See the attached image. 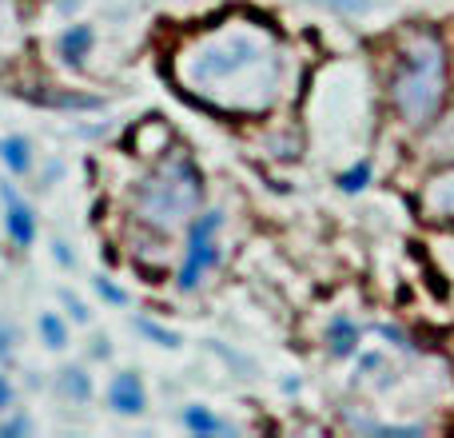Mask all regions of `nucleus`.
<instances>
[{"instance_id": "obj_1", "label": "nucleus", "mask_w": 454, "mask_h": 438, "mask_svg": "<svg viewBox=\"0 0 454 438\" xmlns=\"http://www.w3.org/2000/svg\"><path fill=\"white\" fill-rule=\"evenodd\" d=\"M184 92L220 112H263L279 96L283 48L267 24L223 20L204 28L176 56Z\"/></svg>"}, {"instance_id": "obj_2", "label": "nucleus", "mask_w": 454, "mask_h": 438, "mask_svg": "<svg viewBox=\"0 0 454 438\" xmlns=\"http://www.w3.org/2000/svg\"><path fill=\"white\" fill-rule=\"evenodd\" d=\"M447 100V48L434 32H411L391 76V104L403 124L427 128Z\"/></svg>"}, {"instance_id": "obj_3", "label": "nucleus", "mask_w": 454, "mask_h": 438, "mask_svg": "<svg viewBox=\"0 0 454 438\" xmlns=\"http://www.w3.org/2000/svg\"><path fill=\"white\" fill-rule=\"evenodd\" d=\"M204 199V176L192 164V156L176 152V156L160 160L152 176H144L136 188V215L152 223L156 231H176L196 219V207Z\"/></svg>"}, {"instance_id": "obj_4", "label": "nucleus", "mask_w": 454, "mask_h": 438, "mask_svg": "<svg viewBox=\"0 0 454 438\" xmlns=\"http://www.w3.org/2000/svg\"><path fill=\"white\" fill-rule=\"evenodd\" d=\"M220 227H223V215L220 212H200L196 219L188 223V247H184V263H180V291H196L200 279L220 263Z\"/></svg>"}, {"instance_id": "obj_5", "label": "nucleus", "mask_w": 454, "mask_h": 438, "mask_svg": "<svg viewBox=\"0 0 454 438\" xmlns=\"http://www.w3.org/2000/svg\"><path fill=\"white\" fill-rule=\"evenodd\" d=\"M0 196H4V204H8V215H4L8 239H12L16 247H32V239H36V215H32V207L16 196L12 184H0Z\"/></svg>"}, {"instance_id": "obj_6", "label": "nucleus", "mask_w": 454, "mask_h": 438, "mask_svg": "<svg viewBox=\"0 0 454 438\" xmlns=\"http://www.w3.org/2000/svg\"><path fill=\"white\" fill-rule=\"evenodd\" d=\"M108 403H112V411H120V415H140L144 403H148V399H144L140 375H132V371H120V375L112 379Z\"/></svg>"}, {"instance_id": "obj_7", "label": "nucleus", "mask_w": 454, "mask_h": 438, "mask_svg": "<svg viewBox=\"0 0 454 438\" xmlns=\"http://www.w3.org/2000/svg\"><path fill=\"white\" fill-rule=\"evenodd\" d=\"M92 40H96L92 24H68V28L56 36V52H60V60L68 64V68H80L88 48H92Z\"/></svg>"}, {"instance_id": "obj_8", "label": "nucleus", "mask_w": 454, "mask_h": 438, "mask_svg": "<svg viewBox=\"0 0 454 438\" xmlns=\"http://www.w3.org/2000/svg\"><path fill=\"white\" fill-rule=\"evenodd\" d=\"M359 323L347 319V315H335V319L327 323V351L335 355V359H351L355 351H359Z\"/></svg>"}, {"instance_id": "obj_9", "label": "nucleus", "mask_w": 454, "mask_h": 438, "mask_svg": "<svg viewBox=\"0 0 454 438\" xmlns=\"http://www.w3.org/2000/svg\"><path fill=\"white\" fill-rule=\"evenodd\" d=\"M423 204H427V212H434L439 219H454V168L427 184Z\"/></svg>"}, {"instance_id": "obj_10", "label": "nucleus", "mask_w": 454, "mask_h": 438, "mask_svg": "<svg viewBox=\"0 0 454 438\" xmlns=\"http://www.w3.org/2000/svg\"><path fill=\"white\" fill-rule=\"evenodd\" d=\"M184 431L192 434H231V423H223V418H215L207 407H188L184 411Z\"/></svg>"}, {"instance_id": "obj_11", "label": "nucleus", "mask_w": 454, "mask_h": 438, "mask_svg": "<svg viewBox=\"0 0 454 438\" xmlns=\"http://www.w3.org/2000/svg\"><path fill=\"white\" fill-rule=\"evenodd\" d=\"M0 156H4L8 172L12 176H24L32 168V148L24 136H8V140H0Z\"/></svg>"}, {"instance_id": "obj_12", "label": "nucleus", "mask_w": 454, "mask_h": 438, "mask_svg": "<svg viewBox=\"0 0 454 438\" xmlns=\"http://www.w3.org/2000/svg\"><path fill=\"white\" fill-rule=\"evenodd\" d=\"M60 395H68L72 403H88L92 399V379L84 375V371L80 367H68V371H60Z\"/></svg>"}, {"instance_id": "obj_13", "label": "nucleus", "mask_w": 454, "mask_h": 438, "mask_svg": "<svg viewBox=\"0 0 454 438\" xmlns=\"http://www.w3.org/2000/svg\"><path fill=\"white\" fill-rule=\"evenodd\" d=\"M40 339H44V347H52V351H60V347L68 343V327L60 323V315H52V311L40 315Z\"/></svg>"}, {"instance_id": "obj_14", "label": "nucleus", "mask_w": 454, "mask_h": 438, "mask_svg": "<svg viewBox=\"0 0 454 438\" xmlns=\"http://www.w3.org/2000/svg\"><path fill=\"white\" fill-rule=\"evenodd\" d=\"M136 327H140V335H148V339H156L160 347H180V335H176L172 327H160V323H152V319H136Z\"/></svg>"}, {"instance_id": "obj_15", "label": "nucleus", "mask_w": 454, "mask_h": 438, "mask_svg": "<svg viewBox=\"0 0 454 438\" xmlns=\"http://www.w3.org/2000/svg\"><path fill=\"white\" fill-rule=\"evenodd\" d=\"M371 184V164H355L351 172H339V188L343 192H363Z\"/></svg>"}, {"instance_id": "obj_16", "label": "nucleus", "mask_w": 454, "mask_h": 438, "mask_svg": "<svg viewBox=\"0 0 454 438\" xmlns=\"http://www.w3.org/2000/svg\"><path fill=\"white\" fill-rule=\"evenodd\" d=\"M96 291H100V299H104V303H112V307H128V291H120L116 287V283H108V279H104V275H96Z\"/></svg>"}, {"instance_id": "obj_17", "label": "nucleus", "mask_w": 454, "mask_h": 438, "mask_svg": "<svg viewBox=\"0 0 454 438\" xmlns=\"http://www.w3.org/2000/svg\"><path fill=\"white\" fill-rule=\"evenodd\" d=\"M60 299H64V307H68V315H72V319H76V323H88V307L80 303V299L72 295V291H60Z\"/></svg>"}, {"instance_id": "obj_18", "label": "nucleus", "mask_w": 454, "mask_h": 438, "mask_svg": "<svg viewBox=\"0 0 454 438\" xmlns=\"http://www.w3.org/2000/svg\"><path fill=\"white\" fill-rule=\"evenodd\" d=\"M379 335H383V339H391V343L399 347V351H415V347H411V339L403 335L399 327H379Z\"/></svg>"}, {"instance_id": "obj_19", "label": "nucleus", "mask_w": 454, "mask_h": 438, "mask_svg": "<svg viewBox=\"0 0 454 438\" xmlns=\"http://www.w3.org/2000/svg\"><path fill=\"white\" fill-rule=\"evenodd\" d=\"M12 339H16V331L8 323H0V359H12Z\"/></svg>"}, {"instance_id": "obj_20", "label": "nucleus", "mask_w": 454, "mask_h": 438, "mask_svg": "<svg viewBox=\"0 0 454 438\" xmlns=\"http://www.w3.org/2000/svg\"><path fill=\"white\" fill-rule=\"evenodd\" d=\"M323 4L343 8V12H363V8H367V0H323Z\"/></svg>"}, {"instance_id": "obj_21", "label": "nucleus", "mask_w": 454, "mask_h": 438, "mask_svg": "<svg viewBox=\"0 0 454 438\" xmlns=\"http://www.w3.org/2000/svg\"><path fill=\"white\" fill-rule=\"evenodd\" d=\"M32 426H28V418H12V423H4L0 426V434H28Z\"/></svg>"}, {"instance_id": "obj_22", "label": "nucleus", "mask_w": 454, "mask_h": 438, "mask_svg": "<svg viewBox=\"0 0 454 438\" xmlns=\"http://www.w3.org/2000/svg\"><path fill=\"white\" fill-rule=\"evenodd\" d=\"M52 255L60 259L64 267H72V251H68V243H52Z\"/></svg>"}, {"instance_id": "obj_23", "label": "nucleus", "mask_w": 454, "mask_h": 438, "mask_svg": "<svg viewBox=\"0 0 454 438\" xmlns=\"http://www.w3.org/2000/svg\"><path fill=\"white\" fill-rule=\"evenodd\" d=\"M8 403H12V387H8V383H4V379H0V411H4V407H8Z\"/></svg>"}]
</instances>
